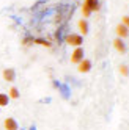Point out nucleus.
Masks as SVG:
<instances>
[{
	"label": "nucleus",
	"instance_id": "obj_1",
	"mask_svg": "<svg viewBox=\"0 0 129 130\" xmlns=\"http://www.w3.org/2000/svg\"><path fill=\"white\" fill-rule=\"evenodd\" d=\"M64 42L68 45H74V47H82V42H84V36L79 33H69L64 36Z\"/></svg>",
	"mask_w": 129,
	"mask_h": 130
},
{
	"label": "nucleus",
	"instance_id": "obj_2",
	"mask_svg": "<svg viewBox=\"0 0 129 130\" xmlns=\"http://www.w3.org/2000/svg\"><path fill=\"white\" fill-rule=\"evenodd\" d=\"M82 60H84V49H82V47H76L74 52L71 53V63L79 64Z\"/></svg>",
	"mask_w": 129,
	"mask_h": 130
},
{
	"label": "nucleus",
	"instance_id": "obj_3",
	"mask_svg": "<svg viewBox=\"0 0 129 130\" xmlns=\"http://www.w3.org/2000/svg\"><path fill=\"white\" fill-rule=\"evenodd\" d=\"M3 127L5 130H19V124H17V121L14 118H6L3 121Z\"/></svg>",
	"mask_w": 129,
	"mask_h": 130
},
{
	"label": "nucleus",
	"instance_id": "obj_4",
	"mask_svg": "<svg viewBox=\"0 0 129 130\" xmlns=\"http://www.w3.org/2000/svg\"><path fill=\"white\" fill-rule=\"evenodd\" d=\"M3 80L5 82H8V83H13L14 80H16V71L13 69V68H6L5 71H3Z\"/></svg>",
	"mask_w": 129,
	"mask_h": 130
},
{
	"label": "nucleus",
	"instance_id": "obj_5",
	"mask_svg": "<svg viewBox=\"0 0 129 130\" xmlns=\"http://www.w3.org/2000/svg\"><path fill=\"white\" fill-rule=\"evenodd\" d=\"M77 71H79L80 74H87V72H90V71H91V61L87 60V58H84V60L79 63Z\"/></svg>",
	"mask_w": 129,
	"mask_h": 130
},
{
	"label": "nucleus",
	"instance_id": "obj_6",
	"mask_svg": "<svg viewBox=\"0 0 129 130\" xmlns=\"http://www.w3.org/2000/svg\"><path fill=\"white\" fill-rule=\"evenodd\" d=\"M115 31H117V36H118V38H121V39H124V38L129 36V28H126L123 24H118Z\"/></svg>",
	"mask_w": 129,
	"mask_h": 130
},
{
	"label": "nucleus",
	"instance_id": "obj_7",
	"mask_svg": "<svg viewBox=\"0 0 129 130\" xmlns=\"http://www.w3.org/2000/svg\"><path fill=\"white\" fill-rule=\"evenodd\" d=\"M113 47H115V50L118 52V53H126V44H124V41L121 39V38H117L115 41H113Z\"/></svg>",
	"mask_w": 129,
	"mask_h": 130
},
{
	"label": "nucleus",
	"instance_id": "obj_8",
	"mask_svg": "<svg viewBox=\"0 0 129 130\" xmlns=\"http://www.w3.org/2000/svg\"><path fill=\"white\" fill-rule=\"evenodd\" d=\"M85 5L90 8V11H91V13H95V11H99V8H101V3H99V0H85Z\"/></svg>",
	"mask_w": 129,
	"mask_h": 130
},
{
	"label": "nucleus",
	"instance_id": "obj_9",
	"mask_svg": "<svg viewBox=\"0 0 129 130\" xmlns=\"http://www.w3.org/2000/svg\"><path fill=\"white\" fill-rule=\"evenodd\" d=\"M77 27H79V30H80V35H82V36L88 33V22H87V19H80L79 24H77Z\"/></svg>",
	"mask_w": 129,
	"mask_h": 130
},
{
	"label": "nucleus",
	"instance_id": "obj_10",
	"mask_svg": "<svg viewBox=\"0 0 129 130\" xmlns=\"http://www.w3.org/2000/svg\"><path fill=\"white\" fill-rule=\"evenodd\" d=\"M8 97H10V99H19L21 97L19 89H17L16 86H11L10 89H8Z\"/></svg>",
	"mask_w": 129,
	"mask_h": 130
},
{
	"label": "nucleus",
	"instance_id": "obj_11",
	"mask_svg": "<svg viewBox=\"0 0 129 130\" xmlns=\"http://www.w3.org/2000/svg\"><path fill=\"white\" fill-rule=\"evenodd\" d=\"M33 44L44 45V47H47V49H50V47H52V44H50L47 39H44V38H33Z\"/></svg>",
	"mask_w": 129,
	"mask_h": 130
},
{
	"label": "nucleus",
	"instance_id": "obj_12",
	"mask_svg": "<svg viewBox=\"0 0 129 130\" xmlns=\"http://www.w3.org/2000/svg\"><path fill=\"white\" fill-rule=\"evenodd\" d=\"M8 104H10V97H8L6 92H0V108L6 107Z\"/></svg>",
	"mask_w": 129,
	"mask_h": 130
},
{
	"label": "nucleus",
	"instance_id": "obj_13",
	"mask_svg": "<svg viewBox=\"0 0 129 130\" xmlns=\"http://www.w3.org/2000/svg\"><path fill=\"white\" fill-rule=\"evenodd\" d=\"M118 71H120V74H121L123 77H127V75H129V68L126 66V64H120V66H118Z\"/></svg>",
	"mask_w": 129,
	"mask_h": 130
},
{
	"label": "nucleus",
	"instance_id": "obj_14",
	"mask_svg": "<svg viewBox=\"0 0 129 130\" xmlns=\"http://www.w3.org/2000/svg\"><path fill=\"white\" fill-rule=\"evenodd\" d=\"M82 14H84V17H88L90 14H91V11H90V8L84 3V5H82Z\"/></svg>",
	"mask_w": 129,
	"mask_h": 130
},
{
	"label": "nucleus",
	"instance_id": "obj_15",
	"mask_svg": "<svg viewBox=\"0 0 129 130\" xmlns=\"http://www.w3.org/2000/svg\"><path fill=\"white\" fill-rule=\"evenodd\" d=\"M22 44H24V45H30V44H33V38H32L30 35H27L25 38L22 39Z\"/></svg>",
	"mask_w": 129,
	"mask_h": 130
},
{
	"label": "nucleus",
	"instance_id": "obj_16",
	"mask_svg": "<svg viewBox=\"0 0 129 130\" xmlns=\"http://www.w3.org/2000/svg\"><path fill=\"white\" fill-rule=\"evenodd\" d=\"M121 21H123L121 24L126 27V28H129V16H123V17H121Z\"/></svg>",
	"mask_w": 129,
	"mask_h": 130
},
{
	"label": "nucleus",
	"instance_id": "obj_17",
	"mask_svg": "<svg viewBox=\"0 0 129 130\" xmlns=\"http://www.w3.org/2000/svg\"><path fill=\"white\" fill-rule=\"evenodd\" d=\"M30 130H35V125H32V127H30Z\"/></svg>",
	"mask_w": 129,
	"mask_h": 130
},
{
	"label": "nucleus",
	"instance_id": "obj_18",
	"mask_svg": "<svg viewBox=\"0 0 129 130\" xmlns=\"http://www.w3.org/2000/svg\"><path fill=\"white\" fill-rule=\"evenodd\" d=\"M0 110H2V108H0Z\"/></svg>",
	"mask_w": 129,
	"mask_h": 130
}]
</instances>
